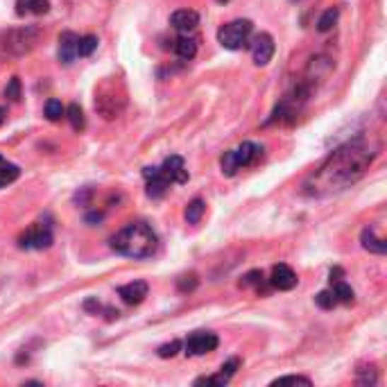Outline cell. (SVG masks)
<instances>
[{"label":"cell","instance_id":"obj_14","mask_svg":"<svg viewBox=\"0 0 387 387\" xmlns=\"http://www.w3.org/2000/svg\"><path fill=\"white\" fill-rule=\"evenodd\" d=\"M170 25H173L179 34H188L200 25V14L195 9H177L170 16Z\"/></svg>","mask_w":387,"mask_h":387},{"label":"cell","instance_id":"obj_8","mask_svg":"<svg viewBox=\"0 0 387 387\" xmlns=\"http://www.w3.org/2000/svg\"><path fill=\"white\" fill-rule=\"evenodd\" d=\"M220 345V337L215 333H209V331H197L186 337V342L181 345L184 349V354L188 358H195V356H207L211 351H215Z\"/></svg>","mask_w":387,"mask_h":387},{"label":"cell","instance_id":"obj_26","mask_svg":"<svg viewBox=\"0 0 387 387\" xmlns=\"http://www.w3.org/2000/svg\"><path fill=\"white\" fill-rule=\"evenodd\" d=\"M337 16H340L337 7L326 9L324 14L320 16V21H317V30H320V32H328V30H333V25L337 23Z\"/></svg>","mask_w":387,"mask_h":387},{"label":"cell","instance_id":"obj_18","mask_svg":"<svg viewBox=\"0 0 387 387\" xmlns=\"http://www.w3.org/2000/svg\"><path fill=\"white\" fill-rule=\"evenodd\" d=\"M360 241H362V247L367 249V252L371 254H387V243L383 241V238H376V233H374V229H365L360 236Z\"/></svg>","mask_w":387,"mask_h":387},{"label":"cell","instance_id":"obj_30","mask_svg":"<svg viewBox=\"0 0 387 387\" xmlns=\"http://www.w3.org/2000/svg\"><path fill=\"white\" fill-rule=\"evenodd\" d=\"M5 98H9L11 102H18L21 100V79L18 77H11L9 84L5 88Z\"/></svg>","mask_w":387,"mask_h":387},{"label":"cell","instance_id":"obj_21","mask_svg":"<svg viewBox=\"0 0 387 387\" xmlns=\"http://www.w3.org/2000/svg\"><path fill=\"white\" fill-rule=\"evenodd\" d=\"M66 116H68V120H71V127H73L75 132H84V127H86V118H84L82 107H79L77 102H73V105L66 109Z\"/></svg>","mask_w":387,"mask_h":387},{"label":"cell","instance_id":"obj_28","mask_svg":"<svg viewBox=\"0 0 387 387\" xmlns=\"http://www.w3.org/2000/svg\"><path fill=\"white\" fill-rule=\"evenodd\" d=\"M197 275L195 272H190V275H184V277H179L177 279V288H179V292H192L197 288Z\"/></svg>","mask_w":387,"mask_h":387},{"label":"cell","instance_id":"obj_19","mask_svg":"<svg viewBox=\"0 0 387 387\" xmlns=\"http://www.w3.org/2000/svg\"><path fill=\"white\" fill-rule=\"evenodd\" d=\"M173 48H175V52L181 57V59H188L190 62L192 57L197 54V41L192 39V37H188V34H181V37L175 41Z\"/></svg>","mask_w":387,"mask_h":387},{"label":"cell","instance_id":"obj_2","mask_svg":"<svg viewBox=\"0 0 387 387\" xmlns=\"http://www.w3.org/2000/svg\"><path fill=\"white\" fill-rule=\"evenodd\" d=\"M111 249L127 258H150L158 249V236L150 224L132 222L111 238Z\"/></svg>","mask_w":387,"mask_h":387},{"label":"cell","instance_id":"obj_9","mask_svg":"<svg viewBox=\"0 0 387 387\" xmlns=\"http://www.w3.org/2000/svg\"><path fill=\"white\" fill-rule=\"evenodd\" d=\"M275 50H277V45H275V39H272V34L260 32L252 43L254 64L256 66H267L272 62V57H275Z\"/></svg>","mask_w":387,"mask_h":387},{"label":"cell","instance_id":"obj_34","mask_svg":"<svg viewBox=\"0 0 387 387\" xmlns=\"http://www.w3.org/2000/svg\"><path fill=\"white\" fill-rule=\"evenodd\" d=\"M102 220V213H88L86 215V222L88 224H96V222H100Z\"/></svg>","mask_w":387,"mask_h":387},{"label":"cell","instance_id":"obj_23","mask_svg":"<svg viewBox=\"0 0 387 387\" xmlns=\"http://www.w3.org/2000/svg\"><path fill=\"white\" fill-rule=\"evenodd\" d=\"M204 211H207V204H204V200H192L188 207H186V222L188 224H197L200 220H202V215H204Z\"/></svg>","mask_w":387,"mask_h":387},{"label":"cell","instance_id":"obj_1","mask_svg":"<svg viewBox=\"0 0 387 387\" xmlns=\"http://www.w3.org/2000/svg\"><path fill=\"white\" fill-rule=\"evenodd\" d=\"M381 147V141L374 139L371 134H360L354 141H347L335 152H331V156L304 181L301 192L306 197L324 200L347 190L358 179L365 177L374 158L379 156Z\"/></svg>","mask_w":387,"mask_h":387},{"label":"cell","instance_id":"obj_7","mask_svg":"<svg viewBox=\"0 0 387 387\" xmlns=\"http://www.w3.org/2000/svg\"><path fill=\"white\" fill-rule=\"evenodd\" d=\"M52 245V224L34 222L25 233H21L18 247L21 249H48Z\"/></svg>","mask_w":387,"mask_h":387},{"label":"cell","instance_id":"obj_33","mask_svg":"<svg viewBox=\"0 0 387 387\" xmlns=\"http://www.w3.org/2000/svg\"><path fill=\"white\" fill-rule=\"evenodd\" d=\"M260 279H263V272L254 270V272H249V275L241 281V286H252V283H260Z\"/></svg>","mask_w":387,"mask_h":387},{"label":"cell","instance_id":"obj_11","mask_svg":"<svg viewBox=\"0 0 387 387\" xmlns=\"http://www.w3.org/2000/svg\"><path fill=\"white\" fill-rule=\"evenodd\" d=\"M161 173H163V177L170 181V184H186V181H188L186 163H184V158L177 156V154L166 158L163 166H161Z\"/></svg>","mask_w":387,"mask_h":387},{"label":"cell","instance_id":"obj_25","mask_svg":"<svg viewBox=\"0 0 387 387\" xmlns=\"http://www.w3.org/2000/svg\"><path fill=\"white\" fill-rule=\"evenodd\" d=\"M66 116V107L62 105V100H48L45 102V118L57 122V120H62Z\"/></svg>","mask_w":387,"mask_h":387},{"label":"cell","instance_id":"obj_15","mask_svg":"<svg viewBox=\"0 0 387 387\" xmlns=\"http://www.w3.org/2000/svg\"><path fill=\"white\" fill-rule=\"evenodd\" d=\"M297 275H294V270L290 265H275L272 267V277H270V283H272V288H277V290H292L294 286H297Z\"/></svg>","mask_w":387,"mask_h":387},{"label":"cell","instance_id":"obj_32","mask_svg":"<svg viewBox=\"0 0 387 387\" xmlns=\"http://www.w3.org/2000/svg\"><path fill=\"white\" fill-rule=\"evenodd\" d=\"M311 385L313 381L311 379H306V376H279L272 381V385Z\"/></svg>","mask_w":387,"mask_h":387},{"label":"cell","instance_id":"obj_13","mask_svg":"<svg viewBox=\"0 0 387 387\" xmlns=\"http://www.w3.org/2000/svg\"><path fill=\"white\" fill-rule=\"evenodd\" d=\"M77 41H79V34L75 32H62L59 34V48H57V57L64 66H71L77 59Z\"/></svg>","mask_w":387,"mask_h":387},{"label":"cell","instance_id":"obj_16","mask_svg":"<svg viewBox=\"0 0 387 387\" xmlns=\"http://www.w3.org/2000/svg\"><path fill=\"white\" fill-rule=\"evenodd\" d=\"M147 292H150V286H147L145 281H132L127 283V286H120L118 288V294H120V299L125 304H129V306H139L145 301L147 297Z\"/></svg>","mask_w":387,"mask_h":387},{"label":"cell","instance_id":"obj_31","mask_svg":"<svg viewBox=\"0 0 387 387\" xmlns=\"http://www.w3.org/2000/svg\"><path fill=\"white\" fill-rule=\"evenodd\" d=\"M179 351H181V342H179V340H173L170 345H161V347H158L156 354L161 356V358H173V356L179 354Z\"/></svg>","mask_w":387,"mask_h":387},{"label":"cell","instance_id":"obj_17","mask_svg":"<svg viewBox=\"0 0 387 387\" xmlns=\"http://www.w3.org/2000/svg\"><path fill=\"white\" fill-rule=\"evenodd\" d=\"M50 11V0H16V14L25 16V14H48Z\"/></svg>","mask_w":387,"mask_h":387},{"label":"cell","instance_id":"obj_20","mask_svg":"<svg viewBox=\"0 0 387 387\" xmlns=\"http://www.w3.org/2000/svg\"><path fill=\"white\" fill-rule=\"evenodd\" d=\"M21 177V168L5 161L3 156H0V188H5L9 184H14V181Z\"/></svg>","mask_w":387,"mask_h":387},{"label":"cell","instance_id":"obj_5","mask_svg":"<svg viewBox=\"0 0 387 387\" xmlns=\"http://www.w3.org/2000/svg\"><path fill=\"white\" fill-rule=\"evenodd\" d=\"M125 105H127V98H125V91H116L111 82L102 84L98 91H96V111L100 113L105 120H113L118 118Z\"/></svg>","mask_w":387,"mask_h":387},{"label":"cell","instance_id":"obj_24","mask_svg":"<svg viewBox=\"0 0 387 387\" xmlns=\"http://www.w3.org/2000/svg\"><path fill=\"white\" fill-rule=\"evenodd\" d=\"M98 48V37L96 34H86V37H79L77 41V57H91Z\"/></svg>","mask_w":387,"mask_h":387},{"label":"cell","instance_id":"obj_3","mask_svg":"<svg viewBox=\"0 0 387 387\" xmlns=\"http://www.w3.org/2000/svg\"><path fill=\"white\" fill-rule=\"evenodd\" d=\"M39 39H41V30L34 25H23V28L0 32V62L32 52L37 48Z\"/></svg>","mask_w":387,"mask_h":387},{"label":"cell","instance_id":"obj_29","mask_svg":"<svg viewBox=\"0 0 387 387\" xmlns=\"http://www.w3.org/2000/svg\"><path fill=\"white\" fill-rule=\"evenodd\" d=\"M379 381L376 369L374 367H360L358 369V385H374Z\"/></svg>","mask_w":387,"mask_h":387},{"label":"cell","instance_id":"obj_4","mask_svg":"<svg viewBox=\"0 0 387 387\" xmlns=\"http://www.w3.org/2000/svg\"><path fill=\"white\" fill-rule=\"evenodd\" d=\"M263 156V145L252 143V141H245L236 147V150L224 152L220 158V168H222V175L224 177H233L241 168H249V166H256Z\"/></svg>","mask_w":387,"mask_h":387},{"label":"cell","instance_id":"obj_12","mask_svg":"<svg viewBox=\"0 0 387 387\" xmlns=\"http://www.w3.org/2000/svg\"><path fill=\"white\" fill-rule=\"evenodd\" d=\"M238 367H241V358H231L226 360L222 369L215 374V376H202V379H195V385H215V387H224L226 383H229L233 379V374L238 371Z\"/></svg>","mask_w":387,"mask_h":387},{"label":"cell","instance_id":"obj_27","mask_svg":"<svg viewBox=\"0 0 387 387\" xmlns=\"http://www.w3.org/2000/svg\"><path fill=\"white\" fill-rule=\"evenodd\" d=\"M315 304L320 306L322 311H331V308H335V306H337V299H335L333 290H322V292H317Z\"/></svg>","mask_w":387,"mask_h":387},{"label":"cell","instance_id":"obj_22","mask_svg":"<svg viewBox=\"0 0 387 387\" xmlns=\"http://www.w3.org/2000/svg\"><path fill=\"white\" fill-rule=\"evenodd\" d=\"M331 286H333V294H335L337 304H354L356 294H354V290H351V286H347L342 279L331 283Z\"/></svg>","mask_w":387,"mask_h":387},{"label":"cell","instance_id":"obj_10","mask_svg":"<svg viewBox=\"0 0 387 387\" xmlns=\"http://www.w3.org/2000/svg\"><path fill=\"white\" fill-rule=\"evenodd\" d=\"M143 177H145V181H147V197H152V200H158V197H163L166 192H168V188L173 186L170 181L163 177V173H161V168H143Z\"/></svg>","mask_w":387,"mask_h":387},{"label":"cell","instance_id":"obj_6","mask_svg":"<svg viewBox=\"0 0 387 387\" xmlns=\"http://www.w3.org/2000/svg\"><path fill=\"white\" fill-rule=\"evenodd\" d=\"M252 30H254V23L247 21V18H238L222 25L218 30V41L222 48L226 50H241L249 43V37H252Z\"/></svg>","mask_w":387,"mask_h":387}]
</instances>
